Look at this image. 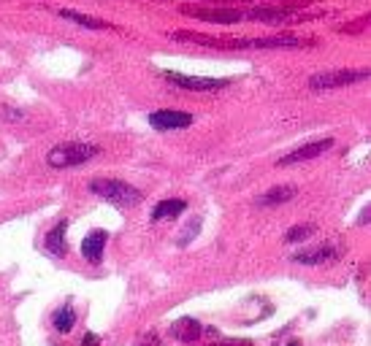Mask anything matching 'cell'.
<instances>
[{"label":"cell","instance_id":"cell-1","mask_svg":"<svg viewBox=\"0 0 371 346\" xmlns=\"http://www.w3.org/2000/svg\"><path fill=\"white\" fill-rule=\"evenodd\" d=\"M90 192L104 198L108 203L127 208V206H136L141 201V189H136L133 184L120 182V179H92L90 182Z\"/></svg>","mask_w":371,"mask_h":346},{"label":"cell","instance_id":"cell-2","mask_svg":"<svg viewBox=\"0 0 371 346\" xmlns=\"http://www.w3.org/2000/svg\"><path fill=\"white\" fill-rule=\"evenodd\" d=\"M101 149L92 146V143H79V141H71V143H60V146H52L46 152V163L52 168H74V165H84L87 160L98 157Z\"/></svg>","mask_w":371,"mask_h":346},{"label":"cell","instance_id":"cell-3","mask_svg":"<svg viewBox=\"0 0 371 346\" xmlns=\"http://www.w3.org/2000/svg\"><path fill=\"white\" fill-rule=\"evenodd\" d=\"M369 76V71H326V73H314L309 79V89H336V87H347L352 82H363Z\"/></svg>","mask_w":371,"mask_h":346},{"label":"cell","instance_id":"cell-4","mask_svg":"<svg viewBox=\"0 0 371 346\" xmlns=\"http://www.w3.org/2000/svg\"><path fill=\"white\" fill-rule=\"evenodd\" d=\"M171 84H176L179 89H192V92H220L225 89V79H204V76H187V73H163Z\"/></svg>","mask_w":371,"mask_h":346},{"label":"cell","instance_id":"cell-5","mask_svg":"<svg viewBox=\"0 0 371 346\" xmlns=\"http://www.w3.org/2000/svg\"><path fill=\"white\" fill-rule=\"evenodd\" d=\"M330 146H333V141H330V138H320V141L304 143V146L293 149L290 154L279 157V165H295V163H304V160H314V157H320L323 152H328Z\"/></svg>","mask_w":371,"mask_h":346},{"label":"cell","instance_id":"cell-6","mask_svg":"<svg viewBox=\"0 0 371 346\" xmlns=\"http://www.w3.org/2000/svg\"><path fill=\"white\" fill-rule=\"evenodd\" d=\"M149 124H152L155 130H182V127H190V124H192V117L185 114V111L163 108V111L149 114Z\"/></svg>","mask_w":371,"mask_h":346},{"label":"cell","instance_id":"cell-7","mask_svg":"<svg viewBox=\"0 0 371 346\" xmlns=\"http://www.w3.org/2000/svg\"><path fill=\"white\" fill-rule=\"evenodd\" d=\"M185 14L195 20L217 22V24H233V22L244 20V11H236V8H185Z\"/></svg>","mask_w":371,"mask_h":346},{"label":"cell","instance_id":"cell-8","mask_svg":"<svg viewBox=\"0 0 371 346\" xmlns=\"http://www.w3.org/2000/svg\"><path fill=\"white\" fill-rule=\"evenodd\" d=\"M106 241H108V233L106 230H92L87 233V238L82 241V257L87 263H101L104 260V249H106Z\"/></svg>","mask_w":371,"mask_h":346},{"label":"cell","instance_id":"cell-9","mask_svg":"<svg viewBox=\"0 0 371 346\" xmlns=\"http://www.w3.org/2000/svg\"><path fill=\"white\" fill-rule=\"evenodd\" d=\"M339 254H342V252H339L336 246L323 244V246H317V249H307V252H298V254H293V263H298V265H323V263L336 260Z\"/></svg>","mask_w":371,"mask_h":346},{"label":"cell","instance_id":"cell-10","mask_svg":"<svg viewBox=\"0 0 371 346\" xmlns=\"http://www.w3.org/2000/svg\"><path fill=\"white\" fill-rule=\"evenodd\" d=\"M171 336H174L176 341L192 344V341H198V338L204 336V327H201L198 319H192V317H182V319H176V322L171 325Z\"/></svg>","mask_w":371,"mask_h":346},{"label":"cell","instance_id":"cell-11","mask_svg":"<svg viewBox=\"0 0 371 346\" xmlns=\"http://www.w3.org/2000/svg\"><path fill=\"white\" fill-rule=\"evenodd\" d=\"M65 230H68V222L60 219V222L55 224L49 233H46V238H43V249L52 254V257H65L68 254V244H65Z\"/></svg>","mask_w":371,"mask_h":346},{"label":"cell","instance_id":"cell-12","mask_svg":"<svg viewBox=\"0 0 371 346\" xmlns=\"http://www.w3.org/2000/svg\"><path fill=\"white\" fill-rule=\"evenodd\" d=\"M290 17H293L290 8H255V11H244V20H258L263 22V24H282Z\"/></svg>","mask_w":371,"mask_h":346},{"label":"cell","instance_id":"cell-13","mask_svg":"<svg viewBox=\"0 0 371 346\" xmlns=\"http://www.w3.org/2000/svg\"><path fill=\"white\" fill-rule=\"evenodd\" d=\"M187 203L182 198H168V201H160V203L152 208V222H160V219H174L179 214H185Z\"/></svg>","mask_w":371,"mask_h":346},{"label":"cell","instance_id":"cell-14","mask_svg":"<svg viewBox=\"0 0 371 346\" xmlns=\"http://www.w3.org/2000/svg\"><path fill=\"white\" fill-rule=\"evenodd\" d=\"M295 187H290V184H279V187H274V189H268V192H263L255 203L258 206H279V203H288V201H293L295 198Z\"/></svg>","mask_w":371,"mask_h":346},{"label":"cell","instance_id":"cell-15","mask_svg":"<svg viewBox=\"0 0 371 346\" xmlns=\"http://www.w3.org/2000/svg\"><path fill=\"white\" fill-rule=\"evenodd\" d=\"M74 325H76V311H74L71 303H65L62 308L55 311V330L57 333H71Z\"/></svg>","mask_w":371,"mask_h":346},{"label":"cell","instance_id":"cell-16","mask_svg":"<svg viewBox=\"0 0 371 346\" xmlns=\"http://www.w3.org/2000/svg\"><path fill=\"white\" fill-rule=\"evenodd\" d=\"M62 20H71L76 22V24H82V27H90V30H108L111 24L104 20H92V17H84V14H79V11H68V8H62L60 11Z\"/></svg>","mask_w":371,"mask_h":346},{"label":"cell","instance_id":"cell-17","mask_svg":"<svg viewBox=\"0 0 371 346\" xmlns=\"http://www.w3.org/2000/svg\"><path fill=\"white\" fill-rule=\"evenodd\" d=\"M314 224H295V227H290L288 233H285V241H290V244H298V241H307V238H312L314 236Z\"/></svg>","mask_w":371,"mask_h":346},{"label":"cell","instance_id":"cell-18","mask_svg":"<svg viewBox=\"0 0 371 346\" xmlns=\"http://www.w3.org/2000/svg\"><path fill=\"white\" fill-rule=\"evenodd\" d=\"M198 230H201V217H195L192 222L187 224V230H185V233H182V236H179V246L190 244V241H192V238L198 236Z\"/></svg>","mask_w":371,"mask_h":346},{"label":"cell","instance_id":"cell-19","mask_svg":"<svg viewBox=\"0 0 371 346\" xmlns=\"http://www.w3.org/2000/svg\"><path fill=\"white\" fill-rule=\"evenodd\" d=\"M84 344H87V346H92V344H95V336H92V333H87V338H84Z\"/></svg>","mask_w":371,"mask_h":346}]
</instances>
